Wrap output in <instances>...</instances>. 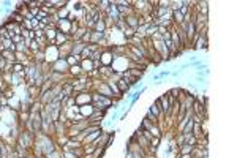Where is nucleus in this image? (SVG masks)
I'll use <instances>...</instances> for the list:
<instances>
[{
	"label": "nucleus",
	"mask_w": 237,
	"mask_h": 158,
	"mask_svg": "<svg viewBox=\"0 0 237 158\" xmlns=\"http://www.w3.org/2000/svg\"><path fill=\"white\" fill-rule=\"evenodd\" d=\"M73 96H74L76 106H84V104H90V103H92V93H90V90L81 92V93H76Z\"/></svg>",
	"instance_id": "obj_1"
},
{
	"label": "nucleus",
	"mask_w": 237,
	"mask_h": 158,
	"mask_svg": "<svg viewBox=\"0 0 237 158\" xmlns=\"http://www.w3.org/2000/svg\"><path fill=\"white\" fill-rule=\"evenodd\" d=\"M68 63L65 59H59L56 60L54 63H51V71H57V73H62V74H68Z\"/></svg>",
	"instance_id": "obj_2"
},
{
	"label": "nucleus",
	"mask_w": 237,
	"mask_h": 158,
	"mask_svg": "<svg viewBox=\"0 0 237 158\" xmlns=\"http://www.w3.org/2000/svg\"><path fill=\"white\" fill-rule=\"evenodd\" d=\"M157 103H158V106H160V111H161V114L166 115L169 114V111H171V104H169V101H168V98H166V95L163 93L161 96H158L157 98Z\"/></svg>",
	"instance_id": "obj_3"
},
{
	"label": "nucleus",
	"mask_w": 237,
	"mask_h": 158,
	"mask_svg": "<svg viewBox=\"0 0 237 158\" xmlns=\"http://www.w3.org/2000/svg\"><path fill=\"white\" fill-rule=\"evenodd\" d=\"M56 29H57V32H62V33H66V35L71 36V21L70 19L59 21L56 24Z\"/></svg>",
	"instance_id": "obj_4"
},
{
	"label": "nucleus",
	"mask_w": 237,
	"mask_h": 158,
	"mask_svg": "<svg viewBox=\"0 0 237 158\" xmlns=\"http://www.w3.org/2000/svg\"><path fill=\"white\" fill-rule=\"evenodd\" d=\"M124 21H125V25H126V27H131V29H134V30L139 27V16L136 14V13H131V14L125 16Z\"/></svg>",
	"instance_id": "obj_5"
},
{
	"label": "nucleus",
	"mask_w": 237,
	"mask_h": 158,
	"mask_svg": "<svg viewBox=\"0 0 237 158\" xmlns=\"http://www.w3.org/2000/svg\"><path fill=\"white\" fill-rule=\"evenodd\" d=\"M81 68H82V73L85 74V76H89V74L90 73H92L93 71V62H92V60H90V59H85V60H81Z\"/></svg>",
	"instance_id": "obj_6"
},
{
	"label": "nucleus",
	"mask_w": 237,
	"mask_h": 158,
	"mask_svg": "<svg viewBox=\"0 0 237 158\" xmlns=\"http://www.w3.org/2000/svg\"><path fill=\"white\" fill-rule=\"evenodd\" d=\"M116 84H117V87H119V90H120V93L122 95H124V93H128V92H130V89H131V87H130V84H128V82H126L125 81V79L124 78H119L117 79V81H116Z\"/></svg>",
	"instance_id": "obj_7"
},
{
	"label": "nucleus",
	"mask_w": 237,
	"mask_h": 158,
	"mask_svg": "<svg viewBox=\"0 0 237 158\" xmlns=\"http://www.w3.org/2000/svg\"><path fill=\"white\" fill-rule=\"evenodd\" d=\"M85 44L82 41H73V46H71V55H81V52L84 51Z\"/></svg>",
	"instance_id": "obj_8"
},
{
	"label": "nucleus",
	"mask_w": 237,
	"mask_h": 158,
	"mask_svg": "<svg viewBox=\"0 0 237 158\" xmlns=\"http://www.w3.org/2000/svg\"><path fill=\"white\" fill-rule=\"evenodd\" d=\"M68 41H71V36L66 35V33H62V32H57V36H56V46L59 48V46L68 43Z\"/></svg>",
	"instance_id": "obj_9"
},
{
	"label": "nucleus",
	"mask_w": 237,
	"mask_h": 158,
	"mask_svg": "<svg viewBox=\"0 0 237 158\" xmlns=\"http://www.w3.org/2000/svg\"><path fill=\"white\" fill-rule=\"evenodd\" d=\"M93 106H92V103L90 104H84V106H79V114L82 115L84 119H89L90 117V114L93 112Z\"/></svg>",
	"instance_id": "obj_10"
},
{
	"label": "nucleus",
	"mask_w": 237,
	"mask_h": 158,
	"mask_svg": "<svg viewBox=\"0 0 237 158\" xmlns=\"http://www.w3.org/2000/svg\"><path fill=\"white\" fill-rule=\"evenodd\" d=\"M149 112L152 114V115H155L158 120H161L163 119V114H161V111H160V106H158V103L157 101H153L152 104H150V108H149Z\"/></svg>",
	"instance_id": "obj_11"
},
{
	"label": "nucleus",
	"mask_w": 237,
	"mask_h": 158,
	"mask_svg": "<svg viewBox=\"0 0 237 158\" xmlns=\"http://www.w3.org/2000/svg\"><path fill=\"white\" fill-rule=\"evenodd\" d=\"M106 38V33H100V32H95L92 30V36H90V44H100L101 43V40Z\"/></svg>",
	"instance_id": "obj_12"
},
{
	"label": "nucleus",
	"mask_w": 237,
	"mask_h": 158,
	"mask_svg": "<svg viewBox=\"0 0 237 158\" xmlns=\"http://www.w3.org/2000/svg\"><path fill=\"white\" fill-rule=\"evenodd\" d=\"M207 43H209V40L206 38V36H201V35H199V38L196 40L193 49H196V51H199V49H207Z\"/></svg>",
	"instance_id": "obj_13"
},
{
	"label": "nucleus",
	"mask_w": 237,
	"mask_h": 158,
	"mask_svg": "<svg viewBox=\"0 0 237 158\" xmlns=\"http://www.w3.org/2000/svg\"><path fill=\"white\" fill-rule=\"evenodd\" d=\"M0 54H2V57L5 59V62H7V63H14V62H16V59H14V52H13V51L5 49L3 52H0Z\"/></svg>",
	"instance_id": "obj_14"
},
{
	"label": "nucleus",
	"mask_w": 237,
	"mask_h": 158,
	"mask_svg": "<svg viewBox=\"0 0 237 158\" xmlns=\"http://www.w3.org/2000/svg\"><path fill=\"white\" fill-rule=\"evenodd\" d=\"M93 30H95V32H100V33H106V32H108V25H106V22H104V19L97 21V24H95Z\"/></svg>",
	"instance_id": "obj_15"
},
{
	"label": "nucleus",
	"mask_w": 237,
	"mask_h": 158,
	"mask_svg": "<svg viewBox=\"0 0 237 158\" xmlns=\"http://www.w3.org/2000/svg\"><path fill=\"white\" fill-rule=\"evenodd\" d=\"M65 60H66V63H68V67H73V65H77V63H81V55H66L65 57Z\"/></svg>",
	"instance_id": "obj_16"
},
{
	"label": "nucleus",
	"mask_w": 237,
	"mask_h": 158,
	"mask_svg": "<svg viewBox=\"0 0 237 158\" xmlns=\"http://www.w3.org/2000/svg\"><path fill=\"white\" fill-rule=\"evenodd\" d=\"M25 70V67L22 63H19V62H14L13 63V67H11V73H14V74H19V73H22Z\"/></svg>",
	"instance_id": "obj_17"
},
{
	"label": "nucleus",
	"mask_w": 237,
	"mask_h": 158,
	"mask_svg": "<svg viewBox=\"0 0 237 158\" xmlns=\"http://www.w3.org/2000/svg\"><path fill=\"white\" fill-rule=\"evenodd\" d=\"M43 158H62V150H60V149H56L54 152L48 153V155H44Z\"/></svg>",
	"instance_id": "obj_18"
},
{
	"label": "nucleus",
	"mask_w": 237,
	"mask_h": 158,
	"mask_svg": "<svg viewBox=\"0 0 237 158\" xmlns=\"http://www.w3.org/2000/svg\"><path fill=\"white\" fill-rule=\"evenodd\" d=\"M196 81L198 82H206V79H204V76H196Z\"/></svg>",
	"instance_id": "obj_19"
},
{
	"label": "nucleus",
	"mask_w": 237,
	"mask_h": 158,
	"mask_svg": "<svg viewBox=\"0 0 237 158\" xmlns=\"http://www.w3.org/2000/svg\"><path fill=\"white\" fill-rule=\"evenodd\" d=\"M2 3L5 7H8V8H10V5H13V2H10V0H5V2H2Z\"/></svg>",
	"instance_id": "obj_20"
},
{
	"label": "nucleus",
	"mask_w": 237,
	"mask_h": 158,
	"mask_svg": "<svg viewBox=\"0 0 237 158\" xmlns=\"http://www.w3.org/2000/svg\"><path fill=\"white\" fill-rule=\"evenodd\" d=\"M0 93H2V89H0Z\"/></svg>",
	"instance_id": "obj_21"
}]
</instances>
